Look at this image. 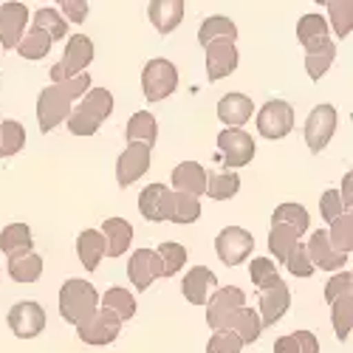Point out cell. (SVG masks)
Segmentation results:
<instances>
[{"label":"cell","mask_w":353,"mask_h":353,"mask_svg":"<svg viewBox=\"0 0 353 353\" xmlns=\"http://www.w3.org/2000/svg\"><path fill=\"white\" fill-rule=\"evenodd\" d=\"M88 88H91V77H88V74H79L74 79H65V82H57L51 88H43L40 99H37L40 130L48 133V130H54L60 122H65L71 108H74V102L85 97Z\"/></svg>","instance_id":"6da1fadb"},{"label":"cell","mask_w":353,"mask_h":353,"mask_svg":"<svg viewBox=\"0 0 353 353\" xmlns=\"http://www.w3.org/2000/svg\"><path fill=\"white\" fill-rule=\"evenodd\" d=\"M99 308V294L88 280H65L60 288V314L71 325H79Z\"/></svg>","instance_id":"7a4b0ae2"},{"label":"cell","mask_w":353,"mask_h":353,"mask_svg":"<svg viewBox=\"0 0 353 353\" xmlns=\"http://www.w3.org/2000/svg\"><path fill=\"white\" fill-rule=\"evenodd\" d=\"M94 63V43L88 40L85 34H74L65 46V54L63 60L51 68V79L54 85L57 82H65V79H74L79 74H85V68Z\"/></svg>","instance_id":"3957f363"},{"label":"cell","mask_w":353,"mask_h":353,"mask_svg":"<svg viewBox=\"0 0 353 353\" xmlns=\"http://www.w3.org/2000/svg\"><path fill=\"white\" fill-rule=\"evenodd\" d=\"M175 88H179V68H175L170 60H150L144 65L141 74V91L150 102H161L167 99Z\"/></svg>","instance_id":"277c9868"},{"label":"cell","mask_w":353,"mask_h":353,"mask_svg":"<svg viewBox=\"0 0 353 353\" xmlns=\"http://www.w3.org/2000/svg\"><path fill=\"white\" fill-rule=\"evenodd\" d=\"M246 305V294L238 288V285H226V288H218L210 303H207V325L212 331H221L226 328V322L232 319L234 311H241Z\"/></svg>","instance_id":"5b68a950"},{"label":"cell","mask_w":353,"mask_h":353,"mask_svg":"<svg viewBox=\"0 0 353 353\" xmlns=\"http://www.w3.org/2000/svg\"><path fill=\"white\" fill-rule=\"evenodd\" d=\"M252 249H254L252 232H246L241 226H226L215 238V252L226 266H241V263L252 254Z\"/></svg>","instance_id":"8992f818"},{"label":"cell","mask_w":353,"mask_h":353,"mask_svg":"<svg viewBox=\"0 0 353 353\" xmlns=\"http://www.w3.org/2000/svg\"><path fill=\"white\" fill-rule=\"evenodd\" d=\"M119 331H122V322L105 308H97L85 322L77 325V334L85 345H110V342H116Z\"/></svg>","instance_id":"52a82bcc"},{"label":"cell","mask_w":353,"mask_h":353,"mask_svg":"<svg viewBox=\"0 0 353 353\" xmlns=\"http://www.w3.org/2000/svg\"><path fill=\"white\" fill-rule=\"evenodd\" d=\"M6 319H9L12 334L20 336V339H34V336H40L43 328H46V311H43V305L34 303V300L14 303Z\"/></svg>","instance_id":"ba28073f"},{"label":"cell","mask_w":353,"mask_h":353,"mask_svg":"<svg viewBox=\"0 0 353 353\" xmlns=\"http://www.w3.org/2000/svg\"><path fill=\"white\" fill-rule=\"evenodd\" d=\"M294 128V108L283 99H272L257 113V130L266 139H283Z\"/></svg>","instance_id":"9c48e42d"},{"label":"cell","mask_w":353,"mask_h":353,"mask_svg":"<svg viewBox=\"0 0 353 353\" xmlns=\"http://www.w3.org/2000/svg\"><path fill=\"white\" fill-rule=\"evenodd\" d=\"M334 130H336V108L334 105H316L308 113V122H305V144L311 147V153L325 150Z\"/></svg>","instance_id":"30bf717a"},{"label":"cell","mask_w":353,"mask_h":353,"mask_svg":"<svg viewBox=\"0 0 353 353\" xmlns=\"http://www.w3.org/2000/svg\"><path fill=\"white\" fill-rule=\"evenodd\" d=\"M218 150H221L226 167H246L254 159V139L243 130L226 128L218 136Z\"/></svg>","instance_id":"8fae6325"},{"label":"cell","mask_w":353,"mask_h":353,"mask_svg":"<svg viewBox=\"0 0 353 353\" xmlns=\"http://www.w3.org/2000/svg\"><path fill=\"white\" fill-rule=\"evenodd\" d=\"M139 212L147 221H153V223L170 221V212H172V190H167L164 184L144 187L141 195H139Z\"/></svg>","instance_id":"7c38bea8"},{"label":"cell","mask_w":353,"mask_h":353,"mask_svg":"<svg viewBox=\"0 0 353 353\" xmlns=\"http://www.w3.org/2000/svg\"><path fill=\"white\" fill-rule=\"evenodd\" d=\"M128 277L139 291H147L153 285V280L161 277V260L153 249H139L133 252L130 263H128Z\"/></svg>","instance_id":"4fadbf2b"},{"label":"cell","mask_w":353,"mask_h":353,"mask_svg":"<svg viewBox=\"0 0 353 353\" xmlns=\"http://www.w3.org/2000/svg\"><path fill=\"white\" fill-rule=\"evenodd\" d=\"M147 170H150V147H144V144H130L128 150L119 156V164H116L119 187H130V184H136Z\"/></svg>","instance_id":"5bb4252c"},{"label":"cell","mask_w":353,"mask_h":353,"mask_svg":"<svg viewBox=\"0 0 353 353\" xmlns=\"http://www.w3.org/2000/svg\"><path fill=\"white\" fill-rule=\"evenodd\" d=\"M181 291H184V297L192 305H207L210 303V294L218 291V277L207 266H195L181 280Z\"/></svg>","instance_id":"9a60e30c"},{"label":"cell","mask_w":353,"mask_h":353,"mask_svg":"<svg viewBox=\"0 0 353 353\" xmlns=\"http://www.w3.org/2000/svg\"><path fill=\"white\" fill-rule=\"evenodd\" d=\"M28 20V9L23 3H3L0 6V46L17 48L23 40V28Z\"/></svg>","instance_id":"2e32d148"},{"label":"cell","mask_w":353,"mask_h":353,"mask_svg":"<svg viewBox=\"0 0 353 353\" xmlns=\"http://www.w3.org/2000/svg\"><path fill=\"white\" fill-rule=\"evenodd\" d=\"M305 252H308V260L314 263V269L319 266L322 272H336V269H342L345 263H347L345 254H339V252L331 249V243H328V232H325V229H316V232L311 234V241H308Z\"/></svg>","instance_id":"e0dca14e"},{"label":"cell","mask_w":353,"mask_h":353,"mask_svg":"<svg viewBox=\"0 0 353 353\" xmlns=\"http://www.w3.org/2000/svg\"><path fill=\"white\" fill-rule=\"evenodd\" d=\"M291 305V291L288 285L280 280L274 288L269 291H260V325L266 328V325H274V322H280V316L288 311Z\"/></svg>","instance_id":"ac0fdd59"},{"label":"cell","mask_w":353,"mask_h":353,"mask_svg":"<svg viewBox=\"0 0 353 353\" xmlns=\"http://www.w3.org/2000/svg\"><path fill=\"white\" fill-rule=\"evenodd\" d=\"M252 110H254V102L246 97V94H226L221 102H218V116L221 122L232 130H241V125H246L252 119Z\"/></svg>","instance_id":"d6986e66"},{"label":"cell","mask_w":353,"mask_h":353,"mask_svg":"<svg viewBox=\"0 0 353 353\" xmlns=\"http://www.w3.org/2000/svg\"><path fill=\"white\" fill-rule=\"evenodd\" d=\"M238 68V48L234 43H212L207 46V74L212 82L229 77Z\"/></svg>","instance_id":"ffe728a7"},{"label":"cell","mask_w":353,"mask_h":353,"mask_svg":"<svg viewBox=\"0 0 353 353\" xmlns=\"http://www.w3.org/2000/svg\"><path fill=\"white\" fill-rule=\"evenodd\" d=\"M172 187L175 192H187V195H203L207 192V170L198 161H181L172 170Z\"/></svg>","instance_id":"44dd1931"},{"label":"cell","mask_w":353,"mask_h":353,"mask_svg":"<svg viewBox=\"0 0 353 353\" xmlns=\"http://www.w3.org/2000/svg\"><path fill=\"white\" fill-rule=\"evenodd\" d=\"M147 14H150V23L161 34H170L184 20V0H153L147 6Z\"/></svg>","instance_id":"7402d4cb"},{"label":"cell","mask_w":353,"mask_h":353,"mask_svg":"<svg viewBox=\"0 0 353 353\" xmlns=\"http://www.w3.org/2000/svg\"><path fill=\"white\" fill-rule=\"evenodd\" d=\"M334 57H336V46L331 43V37H322L316 43H308L305 46V71H308V77L311 79L325 77V71L334 63Z\"/></svg>","instance_id":"603a6c76"},{"label":"cell","mask_w":353,"mask_h":353,"mask_svg":"<svg viewBox=\"0 0 353 353\" xmlns=\"http://www.w3.org/2000/svg\"><path fill=\"white\" fill-rule=\"evenodd\" d=\"M102 238H105V246H108V254L110 257H122L130 249L133 226L125 218H108L102 223Z\"/></svg>","instance_id":"cb8c5ba5"},{"label":"cell","mask_w":353,"mask_h":353,"mask_svg":"<svg viewBox=\"0 0 353 353\" xmlns=\"http://www.w3.org/2000/svg\"><path fill=\"white\" fill-rule=\"evenodd\" d=\"M77 254H79L82 266H85L88 272H97L99 260L108 254V246H105L102 232H97V229H85L79 238H77Z\"/></svg>","instance_id":"d4e9b609"},{"label":"cell","mask_w":353,"mask_h":353,"mask_svg":"<svg viewBox=\"0 0 353 353\" xmlns=\"http://www.w3.org/2000/svg\"><path fill=\"white\" fill-rule=\"evenodd\" d=\"M238 40V26H234L229 17H207L201 23V32H198V43L207 48L212 43H234Z\"/></svg>","instance_id":"484cf974"},{"label":"cell","mask_w":353,"mask_h":353,"mask_svg":"<svg viewBox=\"0 0 353 353\" xmlns=\"http://www.w3.org/2000/svg\"><path fill=\"white\" fill-rule=\"evenodd\" d=\"M221 331H232V334L238 336L243 345H252V342H257V336H260L263 325H260L257 311L243 305L241 311H234V314H232V319L226 322V328H221Z\"/></svg>","instance_id":"4316f807"},{"label":"cell","mask_w":353,"mask_h":353,"mask_svg":"<svg viewBox=\"0 0 353 353\" xmlns=\"http://www.w3.org/2000/svg\"><path fill=\"white\" fill-rule=\"evenodd\" d=\"M128 141L130 144H144V147H153L156 139H159V125H156V116L147 113V110H139L130 116L128 122Z\"/></svg>","instance_id":"83f0119b"},{"label":"cell","mask_w":353,"mask_h":353,"mask_svg":"<svg viewBox=\"0 0 353 353\" xmlns=\"http://www.w3.org/2000/svg\"><path fill=\"white\" fill-rule=\"evenodd\" d=\"M241 190V175L234 170H210L207 172V192L212 201H229Z\"/></svg>","instance_id":"f1b7e54d"},{"label":"cell","mask_w":353,"mask_h":353,"mask_svg":"<svg viewBox=\"0 0 353 353\" xmlns=\"http://www.w3.org/2000/svg\"><path fill=\"white\" fill-rule=\"evenodd\" d=\"M77 108H79L82 113L91 116V119L105 122L108 116L113 113V97H110L108 88H88L85 97L79 99V105H77Z\"/></svg>","instance_id":"f546056e"},{"label":"cell","mask_w":353,"mask_h":353,"mask_svg":"<svg viewBox=\"0 0 353 353\" xmlns=\"http://www.w3.org/2000/svg\"><path fill=\"white\" fill-rule=\"evenodd\" d=\"M43 274V257L34 252L9 257V277L14 283H37Z\"/></svg>","instance_id":"4dcf8cb0"},{"label":"cell","mask_w":353,"mask_h":353,"mask_svg":"<svg viewBox=\"0 0 353 353\" xmlns=\"http://www.w3.org/2000/svg\"><path fill=\"white\" fill-rule=\"evenodd\" d=\"M32 243H34L32 229L26 223H9V226H3V232H0V249H3L9 257L32 252Z\"/></svg>","instance_id":"1f68e13d"},{"label":"cell","mask_w":353,"mask_h":353,"mask_svg":"<svg viewBox=\"0 0 353 353\" xmlns=\"http://www.w3.org/2000/svg\"><path fill=\"white\" fill-rule=\"evenodd\" d=\"M99 303H102L105 311H110L119 322L136 316V297L128 288H108L105 297H99Z\"/></svg>","instance_id":"d6a6232c"},{"label":"cell","mask_w":353,"mask_h":353,"mask_svg":"<svg viewBox=\"0 0 353 353\" xmlns=\"http://www.w3.org/2000/svg\"><path fill=\"white\" fill-rule=\"evenodd\" d=\"M300 238H303V234H300L297 229H294V226L272 223V232H269V249H272V254H274L280 263H285L288 252L300 243Z\"/></svg>","instance_id":"836d02e7"},{"label":"cell","mask_w":353,"mask_h":353,"mask_svg":"<svg viewBox=\"0 0 353 353\" xmlns=\"http://www.w3.org/2000/svg\"><path fill=\"white\" fill-rule=\"evenodd\" d=\"M328 243H331L334 252H339V254H345V257L350 254V249H353V215H350V212H345V215H339L336 221H331Z\"/></svg>","instance_id":"e575fe53"},{"label":"cell","mask_w":353,"mask_h":353,"mask_svg":"<svg viewBox=\"0 0 353 353\" xmlns=\"http://www.w3.org/2000/svg\"><path fill=\"white\" fill-rule=\"evenodd\" d=\"M23 144H26V130L20 122H14V119L0 122V159H9L14 153H20Z\"/></svg>","instance_id":"d590c367"},{"label":"cell","mask_w":353,"mask_h":353,"mask_svg":"<svg viewBox=\"0 0 353 353\" xmlns=\"http://www.w3.org/2000/svg\"><path fill=\"white\" fill-rule=\"evenodd\" d=\"M26 37L17 43V54L23 60H43V57L51 51V37L40 28H32V32H23Z\"/></svg>","instance_id":"8d00e7d4"},{"label":"cell","mask_w":353,"mask_h":353,"mask_svg":"<svg viewBox=\"0 0 353 353\" xmlns=\"http://www.w3.org/2000/svg\"><path fill=\"white\" fill-rule=\"evenodd\" d=\"M198 218H201V201L195 195H187V192H172L170 221L172 223H195Z\"/></svg>","instance_id":"74e56055"},{"label":"cell","mask_w":353,"mask_h":353,"mask_svg":"<svg viewBox=\"0 0 353 353\" xmlns=\"http://www.w3.org/2000/svg\"><path fill=\"white\" fill-rule=\"evenodd\" d=\"M274 353H319V342L311 331H297V334L280 336L274 342Z\"/></svg>","instance_id":"f35d334b"},{"label":"cell","mask_w":353,"mask_h":353,"mask_svg":"<svg viewBox=\"0 0 353 353\" xmlns=\"http://www.w3.org/2000/svg\"><path fill=\"white\" fill-rule=\"evenodd\" d=\"M34 28L46 32V34L51 37V43H54V40H63V37L68 34V23L60 17V12H57V9H48V6L34 12Z\"/></svg>","instance_id":"ab89813d"},{"label":"cell","mask_w":353,"mask_h":353,"mask_svg":"<svg viewBox=\"0 0 353 353\" xmlns=\"http://www.w3.org/2000/svg\"><path fill=\"white\" fill-rule=\"evenodd\" d=\"M156 254L161 260V277L179 274L184 269V263H187V249L181 243H161Z\"/></svg>","instance_id":"60d3db41"},{"label":"cell","mask_w":353,"mask_h":353,"mask_svg":"<svg viewBox=\"0 0 353 353\" xmlns=\"http://www.w3.org/2000/svg\"><path fill=\"white\" fill-rule=\"evenodd\" d=\"M331 316H334L336 336L345 342L350 336V325H353V297H350V294H345V297L331 303Z\"/></svg>","instance_id":"b9f144b4"},{"label":"cell","mask_w":353,"mask_h":353,"mask_svg":"<svg viewBox=\"0 0 353 353\" xmlns=\"http://www.w3.org/2000/svg\"><path fill=\"white\" fill-rule=\"evenodd\" d=\"M249 277H252V283L260 291H269V288H274L280 283V274L274 269V260H269V257H254L252 266H249Z\"/></svg>","instance_id":"7bdbcfd3"},{"label":"cell","mask_w":353,"mask_h":353,"mask_svg":"<svg viewBox=\"0 0 353 353\" xmlns=\"http://www.w3.org/2000/svg\"><path fill=\"white\" fill-rule=\"evenodd\" d=\"M272 223L294 226V229H297V232L303 234V232H308L311 218H308L305 207H300V203H280V207L274 210V215H272Z\"/></svg>","instance_id":"ee69618b"},{"label":"cell","mask_w":353,"mask_h":353,"mask_svg":"<svg viewBox=\"0 0 353 353\" xmlns=\"http://www.w3.org/2000/svg\"><path fill=\"white\" fill-rule=\"evenodd\" d=\"M322 37H328V23H325V17H322V14H305V17H300V23H297V40H300L303 46L316 43V40H322Z\"/></svg>","instance_id":"f6af8a7d"},{"label":"cell","mask_w":353,"mask_h":353,"mask_svg":"<svg viewBox=\"0 0 353 353\" xmlns=\"http://www.w3.org/2000/svg\"><path fill=\"white\" fill-rule=\"evenodd\" d=\"M328 12H331V20H334L336 37H347L350 28H353V3L350 0H331Z\"/></svg>","instance_id":"bcb514c9"},{"label":"cell","mask_w":353,"mask_h":353,"mask_svg":"<svg viewBox=\"0 0 353 353\" xmlns=\"http://www.w3.org/2000/svg\"><path fill=\"white\" fill-rule=\"evenodd\" d=\"M285 269L294 274V277H311L314 274V263L308 260V252H305V243H297L288 257H285Z\"/></svg>","instance_id":"7dc6e473"},{"label":"cell","mask_w":353,"mask_h":353,"mask_svg":"<svg viewBox=\"0 0 353 353\" xmlns=\"http://www.w3.org/2000/svg\"><path fill=\"white\" fill-rule=\"evenodd\" d=\"M241 350H243V342L232 331H215L207 345V353H241Z\"/></svg>","instance_id":"c3c4849f"},{"label":"cell","mask_w":353,"mask_h":353,"mask_svg":"<svg viewBox=\"0 0 353 353\" xmlns=\"http://www.w3.org/2000/svg\"><path fill=\"white\" fill-rule=\"evenodd\" d=\"M319 212H322V218H325L328 223H331V221H336L339 215H345L342 195H339L336 190H328L325 195H322V201H319Z\"/></svg>","instance_id":"681fc988"},{"label":"cell","mask_w":353,"mask_h":353,"mask_svg":"<svg viewBox=\"0 0 353 353\" xmlns=\"http://www.w3.org/2000/svg\"><path fill=\"white\" fill-rule=\"evenodd\" d=\"M350 285H353V274L350 272H342V274H334L325 285V300L334 303L339 297H345V294H350Z\"/></svg>","instance_id":"f907efd6"},{"label":"cell","mask_w":353,"mask_h":353,"mask_svg":"<svg viewBox=\"0 0 353 353\" xmlns=\"http://www.w3.org/2000/svg\"><path fill=\"white\" fill-rule=\"evenodd\" d=\"M60 9L65 12V20H71V23H85V17H88L85 0H63Z\"/></svg>","instance_id":"816d5d0a"},{"label":"cell","mask_w":353,"mask_h":353,"mask_svg":"<svg viewBox=\"0 0 353 353\" xmlns=\"http://www.w3.org/2000/svg\"><path fill=\"white\" fill-rule=\"evenodd\" d=\"M350 210V175H345V212Z\"/></svg>","instance_id":"f5cc1de1"}]
</instances>
